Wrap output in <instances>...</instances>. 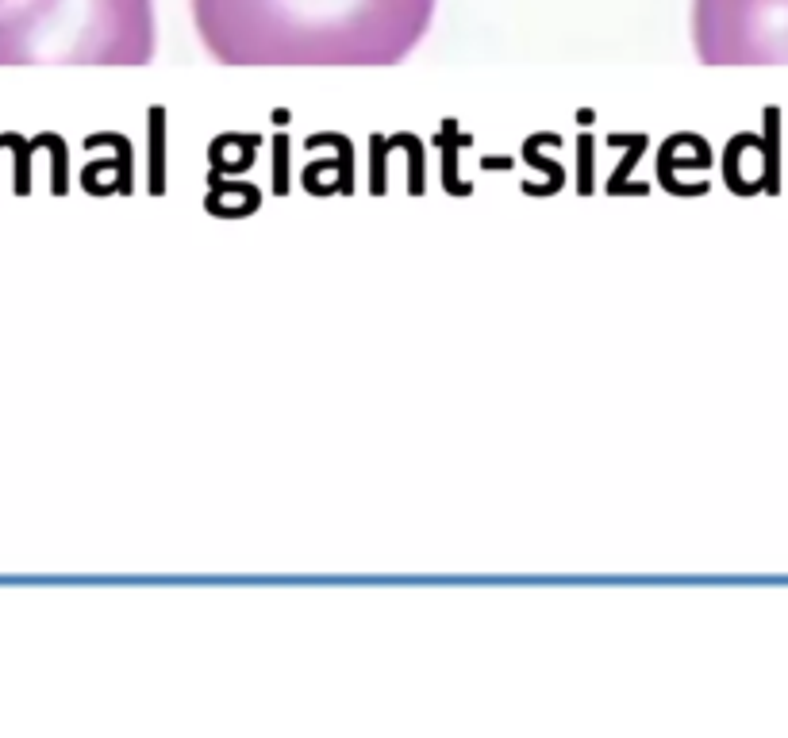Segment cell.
I'll return each mask as SVG.
<instances>
[{"label":"cell","mask_w":788,"mask_h":738,"mask_svg":"<svg viewBox=\"0 0 788 738\" xmlns=\"http://www.w3.org/2000/svg\"><path fill=\"white\" fill-rule=\"evenodd\" d=\"M435 0H193L223 66H396L423 43Z\"/></svg>","instance_id":"cell-1"},{"label":"cell","mask_w":788,"mask_h":738,"mask_svg":"<svg viewBox=\"0 0 788 738\" xmlns=\"http://www.w3.org/2000/svg\"><path fill=\"white\" fill-rule=\"evenodd\" d=\"M154 0H0V66H147Z\"/></svg>","instance_id":"cell-2"},{"label":"cell","mask_w":788,"mask_h":738,"mask_svg":"<svg viewBox=\"0 0 788 738\" xmlns=\"http://www.w3.org/2000/svg\"><path fill=\"white\" fill-rule=\"evenodd\" d=\"M704 66H788V0H692Z\"/></svg>","instance_id":"cell-3"}]
</instances>
